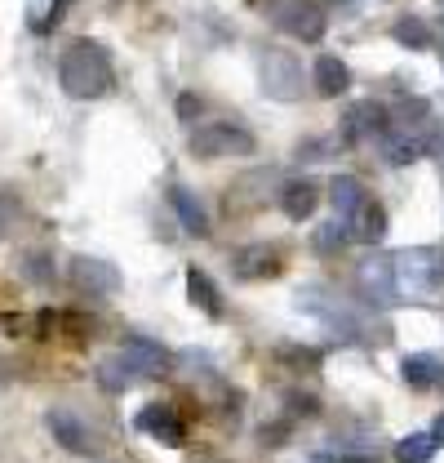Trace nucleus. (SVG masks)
Returning <instances> with one entry per match:
<instances>
[{
    "label": "nucleus",
    "instance_id": "obj_16",
    "mask_svg": "<svg viewBox=\"0 0 444 463\" xmlns=\"http://www.w3.org/2000/svg\"><path fill=\"white\" fill-rule=\"evenodd\" d=\"M280 205H284V214L289 219H311L316 214V205H320V187L311 183V178H298V183H289L284 192H280Z\"/></svg>",
    "mask_w": 444,
    "mask_h": 463
},
{
    "label": "nucleus",
    "instance_id": "obj_26",
    "mask_svg": "<svg viewBox=\"0 0 444 463\" xmlns=\"http://www.w3.org/2000/svg\"><path fill=\"white\" fill-rule=\"evenodd\" d=\"M178 112L187 116V120H191V116H196V99H191V94H187V99H182V103H178Z\"/></svg>",
    "mask_w": 444,
    "mask_h": 463
},
{
    "label": "nucleus",
    "instance_id": "obj_19",
    "mask_svg": "<svg viewBox=\"0 0 444 463\" xmlns=\"http://www.w3.org/2000/svg\"><path fill=\"white\" fill-rule=\"evenodd\" d=\"M400 379H404L409 388H436V383H444V365L436 356L418 352V356H404V361H400Z\"/></svg>",
    "mask_w": 444,
    "mask_h": 463
},
{
    "label": "nucleus",
    "instance_id": "obj_15",
    "mask_svg": "<svg viewBox=\"0 0 444 463\" xmlns=\"http://www.w3.org/2000/svg\"><path fill=\"white\" fill-rule=\"evenodd\" d=\"M329 201H333V214L347 223V219L369 201V192H365V183H360L356 174H338V178L329 183Z\"/></svg>",
    "mask_w": 444,
    "mask_h": 463
},
{
    "label": "nucleus",
    "instance_id": "obj_25",
    "mask_svg": "<svg viewBox=\"0 0 444 463\" xmlns=\"http://www.w3.org/2000/svg\"><path fill=\"white\" fill-rule=\"evenodd\" d=\"M32 281H50V272H45V254H32Z\"/></svg>",
    "mask_w": 444,
    "mask_h": 463
},
{
    "label": "nucleus",
    "instance_id": "obj_3",
    "mask_svg": "<svg viewBox=\"0 0 444 463\" xmlns=\"http://www.w3.org/2000/svg\"><path fill=\"white\" fill-rule=\"evenodd\" d=\"M187 147H191L196 156H205V161H222V156H249L258 143H254V134H249L245 125H236V120H209V125H196V129L187 134Z\"/></svg>",
    "mask_w": 444,
    "mask_h": 463
},
{
    "label": "nucleus",
    "instance_id": "obj_10",
    "mask_svg": "<svg viewBox=\"0 0 444 463\" xmlns=\"http://www.w3.org/2000/svg\"><path fill=\"white\" fill-rule=\"evenodd\" d=\"M71 281L85 289V294H116L120 289V272L111 268L107 259L80 254V259H71Z\"/></svg>",
    "mask_w": 444,
    "mask_h": 463
},
{
    "label": "nucleus",
    "instance_id": "obj_17",
    "mask_svg": "<svg viewBox=\"0 0 444 463\" xmlns=\"http://www.w3.org/2000/svg\"><path fill=\"white\" fill-rule=\"evenodd\" d=\"M316 90H320L325 99L347 94V90H351V67H347L338 54H320L316 58Z\"/></svg>",
    "mask_w": 444,
    "mask_h": 463
},
{
    "label": "nucleus",
    "instance_id": "obj_13",
    "mask_svg": "<svg viewBox=\"0 0 444 463\" xmlns=\"http://www.w3.org/2000/svg\"><path fill=\"white\" fill-rule=\"evenodd\" d=\"M169 205H173V214H178L182 232H191V236H209V210H205V201H200L191 187H173V192H169Z\"/></svg>",
    "mask_w": 444,
    "mask_h": 463
},
{
    "label": "nucleus",
    "instance_id": "obj_6",
    "mask_svg": "<svg viewBox=\"0 0 444 463\" xmlns=\"http://www.w3.org/2000/svg\"><path fill=\"white\" fill-rule=\"evenodd\" d=\"M356 281H360V294H365L369 303H378V307H391V303L400 298L391 254H374V259H365V263L356 268Z\"/></svg>",
    "mask_w": 444,
    "mask_h": 463
},
{
    "label": "nucleus",
    "instance_id": "obj_2",
    "mask_svg": "<svg viewBox=\"0 0 444 463\" xmlns=\"http://www.w3.org/2000/svg\"><path fill=\"white\" fill-rule=\"evenodd\" d=\"M391 268H395V289L400 298H431L444 289V254L431 245H413V250H400L391 254Z\"/></svg>",
    "mask_w": 444,
    "mask_h": 463
},
{
    "label": "nucleus",
    "instance_id": "obj_20",
    "mask_svg": "<svg viewBox=\"0 0 444 463\" xmlns=\"http://www.w3.org/2000/svg\"><path fill=\"white\" fill-rule=\"evenodd\" d=\"M187 294H191V303H196L200 312H209V317L222 312V294H218V286L209 281V272L191 268V272H187Z\"/></svg>",
    "mask_w": 444,
    "mask_h": 463
},
{
    "label": "nucleus",
    "instance_id": "obj_14",
    "mask_svg": "<svg viewBox=\"0 0 444 463\" xmlns=\"http://www.w3.org/2000/svg\"><path fill=\"white\" fill-rule=\"evenodd\" d=\"M347 232H351V241H360V245H378V241L387 236V210L374 205V201H365V205L347 219Z\"/></svg>",
    "mask_w": 444,
    "mask_h": 463
},
{
    "label": "nucleus",
    "instance_id": "obj_4",
    "mask_svg": "<svg viewBox=\"0 0 444 463\" xmlns=\"http://www.w3.org/2000/svg\"><path fill=\"white\" fill-rule=\"evenodd\" d=\"M258 80H263V94L276 99V103H298L302 99V67L289 50H263Z\"/></svg>",
    "mask_w": 444,
    "mask_h": 463
},
{
    "label": "nucleus",
    "instance_id": "obj_8",
    "mask_svg": "<svg viewBox=\"0 0 444 463\" xmlns=\"http://www.w3.org/2000/svg\"><path fill=\"white\" fill-rule=\"evenodd\" d=\"M391 129V112L383 103H351L342 116V138L360 143V138H383Z\"/></svg>",
    "mask_w": 444,
    "mask_h": 463
},
{
    "label": "nucleus",
    "instance_id": "obj_27",
    "mask_svg": "<svg viewBox=\"0 0 444 463\" xmlns=\"http://www.w3.org/2000/svg\"><path fill=\"white\" fill-rule=\"evenodd\" d=\"M436 441H444V410H440V419H436Z\"/></svg>",
    "mask_w": 444,
    "mask_h": 463
},
{
    "label": "nucleus",
    "instance_id": "obj_5",
    "mask_svg": "<svg viewBox=\"0 0 444 463\" xmlns=\"http://www.w3.org/2000/svg\"><path fill=\"white\" fill-rule=\"evenodd\" d=\"M272 23L284 27L298 41H320L325 36V9L316 0H267Z\"/></svg>",
    "mask_w": 444,
    "mask_h": 463
},
{
    "label": "nucleus",
    "instance_id": "obj_21",
    "mask_svg": "<svg viewBox=\"0 0 444 463\" xmlns=\"http://www.w3.org/2000/svg\"><path fill=\"white\" fill-rule=\"evenodd\" d=\"M391 36H395V45H409V50H431V27L418 18V14H404V18H395V27H391Z\"/></svg>",
    "mask_w": 444,
    "mask_h": 463
},
{
    "label": "nucleus",
    "instance_id": "obj_7",
    "mask_svg": "<svg viewBox=\"0 0 444 463\" xmlns=\"http://www.w3.org/2000/svg\"><path fill=\"white\" fill-rule=\"evenodd\" d=\"M45 428L54 432L58 446H62V450H71V455H89V450H94V432L85 428V419H80L76 410L54 405V410L45 414Z\"/></svg>",
    "mask_w": 444,
    "mask_h": 463
},
{
    "label": "nucleus",
    "instance_id": "obj_28",
    "mask_svg": "<svg viewBox=\"0 0 444 463\" xmlns=\"http://www.w3.org/2000/svg\"><path fill=\"white\" fill-rule=\"evenodd\" d=\"M440 9H444V0H440Z\"/></svg>",
    "mask_w": 444,
    "mask_h": 463
},
{
    "label": "nucleus",
    "instance_id": "obj_24",
    "mask_svg": "<svg viewBox=\"0 0 444 463\" xmlns=\"http://www.w3.org/2000/svg\"><path fill=\"white\" fill-rule=\"evenodd\" d=\"M18 214H23L18 196H14L9 187H0V236H9V232L18 228Z\"/></svg>",
    "mask_w": 444,
    "mask_h": 463
},
{
    "label": "nucleus",
    "instance_id": "obj_11",
    "mask_svg": "<svg viewBox=\"0 0 444 463\" xmlns=\"http://www.w3.org/2000/svg\"><path fill=\"white\" fill-rule=\"evenodd\" d=\"M129 361H134V370H138V379H161L169 374V352L156 339H143V335H134V339H125L120 347Z\"/></svg>",
    "mask_w": 444,
    "mask_h": 463
},
{
    "label": "nucleus",
    "instance_id": "obj_22",
    "mask_svg": "<svg viewBox=\"0 0 444 463\" xmlns=\"http://www.w3.org/2000/svg\"><path fill=\"white\" fill-rule=\"evenodd\" d=\"M400 463H427L436 455V432H409L395 450H391Z\"/></svg>",
    "mask_w": 444,
    "mask_h": 463
},
{
    "label": "nucleus",
    "instance_id": "obj_12",
    "mask_svg": "<svg viewBox=\"0 0 444 463\" xmlns=\"http://www.w3.org/2000/svg\"><path fill=\"white\" fill-rule=\"evenodd\" d=\"M138 428L147 437H156L161 446H182V419L173 405H143L138 410Z\"/></svg>",
    "mask_w": 444,
    "mask_h": 463
},
{
    "label": "nucleus",
    "instance_id": "obj_23",
    "mask_svg": "<svg viewBox=\"0 0 444 463\" xmlns=\"http://www.w3.org/2000/svg\"><path fill=\"white\" fill-rule=\"evenodd\" d=\"M347 241H351V232H347L342 219H333V223H320V228H316V250H320V254H338Z\"/></svg>",
    "mask_w": 444,
    "mask_h": 463
},
{
    "label": "nucleus",
    "instance_id": "obj_18",
    "mask_svg": "<svg viewBox=\"0 0 444 463\" xmlns=\"http://www.w3.org/2000/svg\"><path fill=\"white\" fill-rule=\"evenodd\" d=\"M134 379H138V370H134V361H129L125 352H111V356L98 361V383H103V392H129Z\"/></svg>",
    "mask_w": 444,
    "mask_h": 463
},
{
    "label": "nucleus",
    "instance_id": "obj_9",
    "mask_svg": "<svg viewBox=\"0 0 444 463\" xmlns=\"http://www.w3.org/2000/svg\"><path fill=\"white\" fill-rule=\"evenodd\" d=\"M231 268L240 281H267V277H280L284 259H280L276 245H245L231 254Z\"/></svg>",
    "mask_w": 444,
    "mask_h": 463
},
{
    "label": "nucleus",
    "instance_id": "obj_1",
    "mask_svg": "<svg viewBox=\"0 0 444 463\" xmlns=\"http://www.w3.org/2000/svg\"><path fill=\"white\" fill-rule=\"evenodd\" d=\"M58 80L71 99H103L111 90V62L103 54V45H94V41L67 45L58 58Z\"/></svg>",
    "mask_w": 444,
    "mask_h": 463
}]
</instances>
